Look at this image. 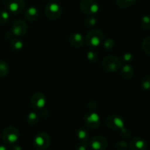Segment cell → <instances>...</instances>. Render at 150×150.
Here are the masks:
<instances>
[{"instance_id": "1", "label": "cell", "mask_w": 150, "mask_h": 150, "mask_svg": "<svg viewBox=\"0 0 150 150\" xmlns=\"http://www.w3.org/2000/svg\"><path fill=\"white\" fill-rule=\"evenodd\" d=\"M103 41L104 35L99 29H92L86 34V42L89 46H99Z\"/></svg>"}, {"instance_id": "2", "label": "cell", "mask_w": 150, "mask_h": 150, "mask_svg": "<svg viewBox=\"0 0 150 150\" xmlns=\"http://www.w3.org/2000/svg\"><path fill=\"white\" fill-rule=\"evenodd\" d=\"M102 65L106 71L114 73L121 68L122 61L117 57L108 56L103 59Z\"/></svg>"}, {"instance_id": "3", "label": "cell", "mask_w": 150, "mask_h": 150, "mask_svg": "<svg viewBox=\"0 0 150 150\" xmlns=\"http://www.w3.org/2000/svg\"><path fill=\"white\" fill-rule=\"evenodd\" d=\"M79 7L84 14L92 16L99 11V4L95 0H82L79 4Z\"/></svg>"}, {"instance_id": "4", "label": "cell", "mask_w": 150, "mask_h": 150, "mask_svg": "<svg viewBox=\"0 0 150 150\" xmlns=\"http://www.w3.org/2000/svg\"><path fill=\"white\" fill-rule=\"evenodd\" d=\"M51 139L45 133H39L35 136L33 140L34 147L36 150H45L49 146Z\"/></svg>"}, {"instance_id": "5", "label": "cell", "mask_w": 150, "mask_h": 150, "mask_svg": "<svg viewBox=\"0 0 150 150\" xmlns=\"http://www.w3.org/2000/svg\"><path fill=\"white\" fill-rule=\"evenodd\" d=\"M19 138V131L15 127H7L2 133V139L4 143L7 144H13L16 143Z\"/></svg>"}, {"instance_id": "6", "label": "cell", "mask_w": 150, "mask_h": 150, "mask_svg": "<svg viewBox=\"0 0 150 150\" xmlns=\"http://www.w3.org/2000/svg\"><path fill=\"white\" fill-rule=\"evenodd\" d=\"M45 14L50 20H57L61 16L62 8L59 4L56 2H49L45 8Z\"/></svg>"}, {"instance_id": "7", "label": "cell", "mask_w": 150, "mask_h": 150, "mask_svg": "<svg viewBox=\"0 0 150 150\" xmlns=\"http://www.w3.org/2000/svg\"><path fill=\"white\" fill-rule=\"evenodd\" d=\"M84 122L87 127L96 129L100 125V119L99 115L95 111H89L84 116Z\"/></svg>"}, {"instance_id": "8", "label": "cell", "mask_w": 150, "mask_h": 150, "mask_svg": "<svg viewBox=\"0 0 150 150\" xmlns=\"http://www.w3.org/2000/svg\"><path fill=\"white\" fill-rule=\"evenodd\" d=\"M107 126L114 130H122L125 127V123L122 117L118 115L109 116L105 121Z\"/></svg>"}, {"instance_id": "9", "label": "cell", "mask_w": 150, "mask_h": 150, "mask_svg": "<svg viewBox=\"0 0 150 150\" xmlns=\"http://www.w3.org/2000/svg\"><path fill=\"white\" fill-rule=\"evenodd\" d=\"M27 24L23 19H18L13 23L12 32L16 37H22L27 32Z\"/></svg>"}, {"instance_id": "10", "label": "cell", "mask_w": 150, "mask_h": 150, "mask_svg": "<svg viewBox=\"0 0 150 150\" xmlns=\"http://www.w3.org/2000/svg\"><path fill=\"white\" fill-rule=\"evenodd\" d=\"M46 103V98L42 92H36L31 98V104L35 109H42Z\"/></svg>"}, {"instance_id": "11", "label": "cell", "mask_w": 150, "mask_h": 150, "mask_svg": "<svg viewBox=\"0 0 150 150\" xmlns=\"http://www.w3.org/2000/svg\"><path fill=\"white\" fill-rule=\"evenodd\" d=\"M90 146L93 150H105L108 146V142L103 136H95L91 139Z\"/></svg>"}, {"instance_id": "12", "label": "cell", "mask_w": 150, "mask_h": 150, "mask_svg": "<svg viewBox=\"0 0 150 150\" xmlns=\"http://www.w3.org/2000/svg\"><path fill=\"white\" fill-rule=\"evenodd\" d=\"M7 8L13 14H20L25 8V1L23 0H10Z\"/></svg>"}, {"instance_id": "13", "label": "cell", "mask_w": 150, "mask_h": 150, "mask_svg": "<svg viewBox=\"0 0 150 150\" xmlns=\"http://www.w3.org/2000/svg\"><path fill=\"white\" fill-rule=\"evenodd\" d=\"M129 146L131 150H146L147 145L143 139L136 137L132 139Z\"/></svg>"}, {"instance_id": "14", "label": "cell", "mask_w": 150, "mask_h": 150, "mask_svg": "<svg viewBox=\"0 0 150 150\" xmlns=\"http://www.w3.org/2000/svg\"><path fill=\"white\" fill-rule=\"evenodd\" d=\"M70 44L75 48H81L84 43V39L83 36L79 33H73L70 36L69 39Z\"/></svg>"}, {"instance_id": "15", "label": "cell", "mask_w": 150, "mask_h": 150, "mask_svg": "<svg viewBox=\"0 0 150 150\" xmlns=\"http://www.w3.org/2000/svg\"><path fill=\"white\" fill-rule=\"evenodd\" d=\"M121 76L125 80H130L134 76V69L130 64H125L122 67Z\"/></svg>"}, {"instance_id": "16", "label": "cell", "mask_w": 150, "mask_h": 150, "mask_svg": "<svg viewBox=\"0 0 150 150\" xmlns=\"http://www.w3.org/2000/svg\"><path fill=\"white\" fill-rule=\"evenodd\" d=\"M39 16V11L35 7H30L25 13V18L29 21H35Z\"/></svg>"}, {"instance_id": "17", "label": "cell", "mask_w": 150, "mask_h": 150, "mask_svg": "<svg viewBox=\"0 0 150 150\" xmlns=\"http://www.w3.org/2000/svg\"><path fill=\"white\" fill-rule=\"evenodd\" d=\"M76 135L79 140L81 142H86L89 138V133H88L87 130L84 128H79L78 129L77 132H76Z\"/></svg>"}, {"instance_id": "18", "label": "cell", "mask_w": 150, "mask_h": 150, "mask_svg": "<svg viewBox=\"0 0 150 150\" xmlns=\"http://www.w3.org/2000/svg\"><path fill=\"white\" fill-rule=\"evenodd\" d=\"M10 46L13 48V50L16 51H19L23 48V43L20 39H18V38H15L13 39L10 42Z\"/></svg>"}, {"instance_id": "19", "label": "cell", "mask_w": 150, "mask_h": 150, "mask_svg": "<svg viewBox=\"0 0 150 150\" xmlns=\"http://www.w3.org/2000/svg\"><path fill=\"white\" fill-rule=\"evenodd\" d=\"M117 5L121 8H127L133 5L136 0H115Z\"/></svg>"}, {"instance_id": "20", "label": "cell", "mask_w": 150, "mask_h": 150, "mask_svg": "<svg viewBox=\"0 0 150 150\" xmlns=\"http://www.w3.org/2000/svg\"><path fill=\"white\" fill-rule=\"evenodd\" d=\"M9 73V66L4 61L0 60V77H4Z\"/></svg>"}, {"instance_id": "21", "label": "cell", "mask_w": 150, "mask_h": 150, "mask_svg": "<svg viewBox=\"0 0 150 150\" xmlns=\"http://www.w3.org/2000/svg\"><path fill=\"white\" fill-rule=\"evenodd\" d=\"M142 47L144 53L148 55H150V36L146 37L143 40L142 44Z\"/></svg>"}, {"instance_id": "22", "label": "cell", "mask_w": 150, "mask_h": 150, "mask_svg": "<svg viewBox=\"0 0 150 150\" xmlns=\"http://www.w3.org/2000/svg\"><path fill=\"white\" fill-rule=\"evenodd\" d=\"M38 120H39V117H38V114L35 112H31L30 114L28 115L27 117V121L28 123L31 125H33L37 124L38 122Z\"/></svg>"}, {"instance_id": "23", "label": "cell", "mask_w": 150, "mask_h": 150, "mask_svg": "<svg viewBox=\"0 0 150 150\" xmlns=\"http://www.w3.org/2000/svg\"><path fill=\"white\" fill-rule=\"evenodd\" d=\"M141 25L145 30H150V16H144L141 21Z\"/></svg>"}, {"instance_id": "24", "label": "cell", "mask_w": 150, "mask_h": 150, "mask_svg": "<svg viewBox=\"0 0 150 150\" xmlns=\"http://www.w3.org/2000/svg\"><path fill=\"white\" fill-rule=\"evenodd\" d=\"M9 19H10V15L9 13L6 10H1L0 12V23H6L8 22Z\"/></svg>"}, {"instance_id": "25", "label": "cell", "mask_w": 150, "mask_h": 150, "mask_svg": "<svg viewBox=\"0 0 150 150\" xmlns=\"http://www.w3.org/2000/svg\"><path fill=\"white\" fill-rule=\"evenodd\" d=\"M142 86L145 90H150V75L145 76L142 79Z\"/></svg>"}, {"instance_id": "26", "label": "cell", "mask_w": 150, "mask_h": 150, "mask_svg": "<svg viewBox=\"0 0 150 150\" xmlns=\"http://www.w3.org/2000/svg\"><path fill=\"white\" fill-rule=\"evenodd\" d=\"M103 46L105 47V49L107 50L112 49L114 46V40L111 39V38L106 39L105 41H103Z\"/></svg>"}, {"instance_id": "27", "label": "cell", "mask_w": 150, "mask_h": 150, "mask_svg": "<svg viewBox=\"0 0 150 150\" xmlns=\"http://www.w3.org/2000/svg\"><path fill=\"white\" fill-rule=\"evenodd\" d=\"M98 54L94 51H90L89 52H88L87 59H89V61L92 62H95L98 60Z\"/></svg>"}, {"instance_id": "28", "label": "cell", "mask_w": 150, "mask_h": 150, "mask_svg": "<svg viewBox=\"0 0 150 150\" xmlns=\"http://www.w3.org/2000/svg\"><path fill=\"white\" fill-rule=\"evenodd\" d=\"M96 22H97V21H96V19H95V18L89 17V18H88L86 21H85V25H86L87 27L92 28V27H94V26H95V24H96Z\"/></svg>"}, {"instance_id": "29", "label": "cell", "mask_w": 150, "mask_h": 150, "mask_svg": "<svg viewBox=\"0 0 150 150\" xmlns=\"http://www.w3.org/2000/svg\"><path fill=\"white\" fill-rule=\"evenodd\" d=\"M133 59V54H130V53H125V54H123L122 57V62L125 63H129Z\"/></svg>"}, {"instance_id": "30", "label": "cell", "mask_w": 150, "mask_h": 150, "mask_svg": "<svg viewBox=\"0 0 150 150\" xmlns=\"http://www.w3.org/2000/svg\"><path fill=\"white\" fill-rule=\"evenodd\" d=\"M127 146H128V145L124 141H120L116 144V148L118 150H125L127 149Z\"/></svg>"}, {"instance_id": "31", "label": "cell", "mask_w": 150, "mask_h": 150, "mask_svg": "<svg viewBox=\"0 0 150 150\" xmlns=\"http://www.w3.org/2000/svg\"><path fill=\"white\" fill-rule=\"evenodd\" d=\"M86 149H87L86 142H81V144H79L77 147V150H86Z\"/></svg>"}, {"instance_id": "32", "label": "cell", "mask_w": 150, "mask_h": 150, "mask_svg": "<svg viewBox=\"0 0 150 150\" xmlns=\"http://www.w3.org/2000/svg\"><path fill=\"white\" fill-rule=\"evenodd\" d=\"M11 150H22V148L19 145H14L12 146Z\"/></svg>"}, {"instance_id": "33", "label": "cell", "mask_w": 150, "mask_h": 150, "mask_svg": "<svg viewBox=\"0 0 150 150\" xmlns=\"http://www.w3.org/2000/svg\"><path fill=\"white\" fill-rule=\"evenodd\" d=\"M0 150H9L7 147L4 145H0Z\"/></svg>"}]
</instances>
